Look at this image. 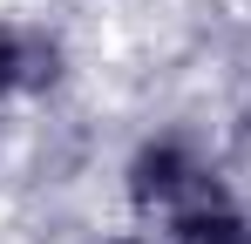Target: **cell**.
<instances>
[{"mask_svg": "<svg viewBox=\"0 0 251 244\" xmlns=\"http://www.w3.org/2000/svg\"><path fill=\"white\" fill-rule=\"evenodd\" d=\"M129 203L176 224V217H190V210H204V203H224V190H217V176L197 163L190 143L156 136V143H143L136 163H129Z\"/></svg>", "mask_w": 251, "mask_h": 244, "instance_id": "1", "label": "cell"}, {"mask_svg": "<svg viewBox=\"0 0 251 244\" xmlns=\"http://www.w3.org/2000/svg\"><path fill=\"white\" fill-rule=\"evenodd\" d=\"M54 75H61L54 34H41V27H7V21H0V102L21 95V88H48Z\"/></svg>", "mask_w": 251, "mask_h": 244, "instance_id": "2", "label": "cell"}, {"mask_svg": "<svg viewBox=\"0 0 251 244\" xmlns=\"http://www.w3.org/2000/svg\"><path fill=\"white\" fill-rule=\"evenodd\" d=\"M102 244H150V238H136V231H123V238H102Z\"/></svg>", "mask_w": 251, "mask_h": 244, "instance_id": "4", "label": "cell"}, {"mask_svg": "<svg viewBox=\"0 0 251 244\" xmlns=\"http://www.w3.org/2000/svg\"><path fill=\"white\" fill-rule=\"evenodd\" d=\"M170 238H176V244H251V217L231 210V197H224V203H204V210L176 217Z\"/></svg>", "mask_w": 251, "mask_h": 244, "instance_id": "3", "label": "cell"}]
</instances>
